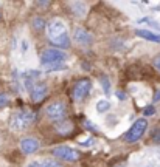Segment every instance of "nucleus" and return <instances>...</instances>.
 <instances>
[{
    "label": "nucleus",
    "instance_id": "f257e3e1",
    "mask_svg": "<svg viewBox=\"0 0 160 167\" xmlns=\"http://www.w3.org/2000/svg\"><path fill=\"white\" fill-rule=\"evenodd\" d=\"M47 36L53 45H56L59 48L70 46V37L67 33V26L61 19H51L47 23Z\"/></svg>",
    "mask_w": 160,
    "mask_h": 167
},
{
    "label": "nucleus",
    "instance_id": "f03ea898",
    "mask_svg": "<svg viewBox=\"0 0 160 167\" xmlns=\"http://www.w3.org/2000/svg\"><path fill=\"white\" fill-rule=\"evenodd\" d=\"M67 54L59 48H47L40 56V65L47 70H61L64 68V60Z\"/></svg>",
    "mask_w": 160,
    "mask_h": 167
},
{
    "label": "nucleus",
    "instance_id": "7ed1b4c3",
    "mask_svg": "<svg viewBox=\"0 0 160 167\" xmlns=\"http://www.w3.org/2000/svg\"><path fill=\"white\" fill-rule=\"evenodd\" d=\"M36 119V115L31 112V110H19L16 112L13 116H11V122H9V127L11 130H16V131H22L25 128H28L30 125L34 122Z\"/></svg>",
    "mask_w": 160,
    "mask_h": 167
},
{
    "label": "nucleus",
    "instance_id": "20e7f679",
    "mask_svg": "<svg viewBox=\"0 0 160 167\" xmlns=\"http://www.w3.org/2000/svg\"><path fill=\"white\" fill-rule=\"evenodd\" d=\"M146 128H148V121H146L145 118L137 119V121L132 124V127L127 130V133L124 135V141H126V142H137V141L145 135Z\"/></svg>",
    "mask_w": 160,
    "mask_h": 167
},
{
    "label": "nucleus",
    "instance_id": "39448f33",
    "mask_svg": "<svg viewBox=\"0 0 160 167\" xmlns=\"http://www.w3.org/2000/svg\"><path fill=\"white\" fill-rule=\"evenodd\" d=\"M53 155L59 160L69 161V163H75L80 160V152H76L75 149L69 147V146H58L53 149Z\"/></svg>",
    "mask_w": 160,
    "mask_h": 167
},
{
    "label": "nucleus",
    "instance_id": "423d86ee",
    "mask_svg": "<svg viewBox=\"0 0 160 167\" xmlns=\"http://www.w3.org/2000/svg\"><path fill=\"white\" fill-rule=\"evenodd\" d=\"M45 113H47V116H48L50 119H53V121H61V119L65 116V113H67V110H65V104L61 102V101L51 102V104L47 107Z\"/></svg>",
    "mask_w": 160,
    "mask_h": 167
},
{
    "label": "nucleus",
    "instance_id": "0eeeda50",
    "mask_svg": "<svg viewBox=\"0 0 160 167\" xmlns=\"http://www.w3.org/2000/svg\"><path fill=\"white\" fill-rule=\"evenodd\" d=\"M92 90V84L89 79H81L75 84L73 87V99L75 101H82Z\"/></svg>",
    "mask_w": 160,
    "mask_h": 167
},
{
    "label": "nucleus",
    "instance_id": "6e6552de",
    "mask_svg": "<svg viewBox=\"0 0 160 167\" xmlns=\"http://www.w3.org/2000/svg\"><path fill=\"white\" fill-rule=\"evenodd\" d=\"M30 94H31V101H33V102L44 101V99L47 98V94H48V87H47V84L38 82L30 90Z\"/></svg>",
    "mask_w": 160,
    "mask_h": 167
},
{
    "label": "nucleus",
    "instance_id": "1a4fd4ad",
    "mask_svg": "<svg viewBox=\"0 0 160 167\" xmlns=\"http://www.w3.org/2000/svg\"><path fill=\"white\" fill-rule=\"evenodd\" d=\"M73 39L76 43H80L82 46H89L92 43V36L89 31H85L84 28H75L73 31Z\"/></svg>",
    "mask_w": 160,
    "mask_h": 167
},
{
    "label": "nucleus",
    "instance_id": "9d476101",
    "mask_svg": "<svg viewBox=\"0 0 160 167\" xmlns=\"http://www.w3.org/2000/svg\"><path fill=\"white\" fill-rule=\"evenodd\" d=\"M38 149H39V141L34 139V138H25V139L20 141V150H22L25 155H31V153H34Z\"/></svg>",
    "mask_w": 160,
    "mask_h": 167
},
{
    "label": "nucleus",
    "instance_id": "9b49d317",
    "mask_svg": "<svg viewBox=\"0 0 160 167\" xmlns=\"http://www.w3.org/2000/svg\"><path fill=\"white\" fill-rule=\"evenodd\" d=\"M135 34L142 39H146V41H151V42H157L160 43V34H156L152 31H148V30H137Z\"/></svg>",
    "mask_w": 160,
    "mask_h": 167
},
{
    "label": "nucleus",
    "instance_id": "f8f14e48",
    "mask_svg": "<svg viewBox=\"0 0 160 167\" xmlns=\"http://www.w3.org/2000/svg\"><path fill=\"white\" fill-rule=\"evenodd\" d=\"M27 167H62L54 160H44V161H31Z\"/></svg>",
    "mask_w": 160,
    "mask_h": 167
},
{
    "label": "nucleus",
    "instance_id": "ddd939ff",
    "mask_svg": "<svg viewBox=\"0 0 160 167\" xmlns=\"http://www.w3.org/2000/svg\"><path fill=\"white\" fill-rule=\"evenodd\" d=\"M70 6H72V9H73V12H75L76 16H84L85 11H87V9H85V5L81 3V2H72Z\"/></svg>",
    "mask_w": 160,
    "mask_h": 167
},
{
    "label": "nucleus",
    "instance_id": "4468645a",
    "mask_svg": "<svg viewBox=\"0 0 160 167\" xmlns=\"http://www.w3.org/2000/svg\"><path fill=\"white\" fill-rule=\"evenodd\" d=\"M56 128H58V131L59 133H62V135H65V133H70L72 131V124L70 122H62V121H58L56 122Z\"/></svg>",
    "mask_w": 160,
    "mask_h": 167
},
{
    "label": "nucleus",
    "instance_id": "2eb2a0df",
    "mask_svg": "<svg viewBox=\"0 0 160 167\" xmlns=\"http://www.w3.org/2000/svg\"><path fill=\"white\" fill-rule=\"evenodd\" d=\"M107 110H111V102L106 99H101L96 102V112L98 113H106Z\"/></svg>",
    "mask_w": 160,
    "mask_h": 167
},
{
    "label": "nucleus",
    "instance_id": "dca6fc26",
    "mask_svg": "<svg viewBox=\"0 0 160 167\" xmlns=\"http://www.w3.org/2000/svg\"><path fill=\"white\" fill-rule=\"evenodd\" d=\"M100 84H101L104 93H109V91H111V81L107 79V76H101V78H100Z\"/></svg>",
    "mask_w": 160,
    "mask_h": 167
},
{
    "label": "nucleus",
    "instance_id": "f3484780",
    "mask_svg": "<svg viewBox=\"0 0 160 167\" xmlns=\"http://www.w3.org/2000/svg\"><path fill=\"white\" fill-rule=\"evenodd\" d=\"M33 26L36 28V30H44L45 28V20L42 19V17H34L33 19Z\"/></svg>",
    "mask_w": 160,
    "mask_h": 167
},
{
    "label": "nucleus",
    "instance_id": "a211bd4d",
    "mask_svg": "<svg viewBox=\"0 0 160 167\" xmlns=\"http://www.w3.org/2000/svg\"><path fill=\"white\" fill-rule=\"evenodd\" d=\"M152 141L157 142V144H160V125L152 130Z\"/></svg>",
    "mask_w": 160,
    "mask_h": 167
},
{
    "label": "nucleus",
    "instance_id": "6ab92c4d",
    "mask_svg": "<svg viewBox=\"0 0 160 167\" xmlns=\"http://www.w3.org/2000/svg\"><path fill=\"white\" fill-rule=\"evenodd\" d=\"M8 102H9V98H8V94H0V108L6 107V105H8Z\"/></svg>",
    "mask_w": 160,
    "mask_h": 167
},
{
    "label": "nucleus",
    "instance_id": "aec40b11",
    "mask_svg": "<svg viewBox=\"0 0 160 167\" xmlns=\"http://www.w3.org/2000/svg\"><path fill=\"white\" fill-rule=\"evenodd\" d=\"M154 113H156V108H154L152 105H148V107L143 110V115H145V116H152Z\"/></svg>",
    "mask_w": 160,
    "mask_h": 167
},
{
    "label": "nucleus",
    "instance_id": "412c9836",
    "mask_svg": "<svg viewBox=\"0 0 160 167\" xmlns=\"http://www.w3.org/2000/svg\"><path fill=\"white\" fill-rule=\"evenodd\" d=\"M152 65H154V68H156L157 71H160V54L154 57V60H152Z\"/></svg>",
    "mask_w": 160,
    "mask_h": 167
},
{
    "label": "nucleus",
    "instance_id": "4be33fe9",
    "mask_svg": "<svg viewBox=\"0 0 160 167\" xmlns=\"http://www.w3.org/2000/svg\"><path fill=\"white\" fill-rule=\"evenodd\" d=\"M146 22H149V25H151V26H154V28L160 30V25L157 23V22H154V20H149V19H146Z\"/></svg>",
    "mask_w": 160,
    "mask_h": 167
},
{
    "label": "nucleus",
    "instance_id": "5701e85b",
    "mask_svg": "<svg viewBox=\"0 0 160 167\" xmlns=\"http://www.w3.org/2000/svg\"><path fill=\"white\" fill-rule=\"evenodd\" d=\"M117 96H118V99H120V101H126V94H124L123 91H118V93H117Z\"/></svg>",
    "mask_w": 160,
    "mask_h": 167
},
{
    "label": "nucleus",
    "instance_id": "b1692460",
    "mask_svg": "<svg viewBox=\"0 0 160 167\" xmlns=\"http://www.w3.org/2000/svg\"><path fill=\"white\" fill-rule=\"evenodd\" d=\"M159 101H160V91L157 90L156 94H154V102H159Z\"/></svg>",
    "mask_w": 160,
    "mask_h": 167
},
{
    "label": "nucleus",
    "instance_id": "393cba45",
    "mask_svg": "<svg viewBox=\"0 0 160 167\" xmlns=\"http://www.w3.org/2000/svg\"><path fill=\"white\" fill-rule=\"evenodd\" d=\"M0 19H2V12H0Z\"/></svg>",
    "mask_w": 160,
    "mask_h": 167
}]
</instances>
